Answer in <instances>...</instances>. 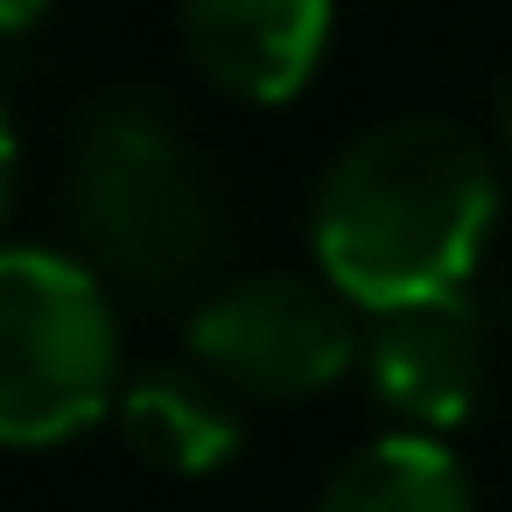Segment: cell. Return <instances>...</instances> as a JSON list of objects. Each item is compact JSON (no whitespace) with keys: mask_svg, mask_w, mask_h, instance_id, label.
Returning <instances> with one entry per match:
<instances>
[{"mask_svg":"<svg viewBox=\"0 0 512 512\" xmlns=\"http://www.w3.org/2000/svg\"><path fill=\"white\" fill-rule=\"evenodd\" d=\"M498 218L484 148L449 120H393L337 155L316 190V267L323 281L386 316L428 295H463Z\"/></svg>","mask_w":512,"mask_h":512,"instance_id":"obj_1","label":"cell"},{"mask_svg":"<svg viewBox=\"0 0 512 512\" xmlns=\"http://www.w3.org/2000/svg\"><path fill=\"white\" fill-rule=\"evenodd\" d=\"M71 225L92 253V274L134 295H190L218 267V197L155 113H99L71 148Z\"/></svg>","mask_w":512,"mask_h":512,"instance_id":"obj_2","label":"cell"},{"mask_svg":"<svg viewBox=\"0 0 512 512\" xmlns=\"http://www.w3.org/2000/svg\"><path fill=\"white\" fill-rule=\"evenodd\" d=\"M113 302L85 260L0 246V442L50 449L113 400Z\"/></svg>","mask_w":512,"mask_h":512,"instance_id":"obj_3","label":"cell"},{"mask_svg":"<svg viewBox=\"0 0 512 512\" xmlns=\"http://www.w3.org/2000/svg\"><path fill=\"white\" fill-rule=\"evenodd\" d=\"M190 344L211 379H225L232 393H260V400L323 393L330 379L351 372V358H365V337L351 330L344 295L295 281V274L232 281L225 295L197 302Z\"/></svg>","mask_w":512,"mask_h":512,"instance_id":"obj_4","label":"cell"},{"mask_svg":"<svg viewBox=\"0 0 512 512\" xmlns=\"http://www.w3.org/2000/svg\"><path fill=\"white\" fill-rule=\"evenodd\" d=\"M365 372L379 400L414 428H449L484 386V323L463 295H428L386 309L365 337Z\"/></svg>","mask_w":512,"mask_h":512,"instance_id":"obj_5","label":"cell"},{"mask_svg":"<svg viewBox=\"0 0 512 512\" xmlns=\"http://www.w3.org/2000/svg\"><path fill=\"white\" fill-rule=\"evenodd\" d=\"M183 43L232 99L281 106L323 64L330 0H183Z\"/></svg>","mask_w":512,"mask_h":512,"instance_id":"obj_6","label":"cell"},{"mask_svg":"<svg viewBox=\"0 0 512 512\" xmlns=\"http://www.w3.org/2000/svg\"><path fill=\"white\" fill-rule=\"evenodd\" d=\"M120 435L134 442L141 463L176 470V477H204L218 463L239 456V407L232 386L211 372H148L120 393Z\"/></svg>","mask_w":512,"mask_h":512,"instance_id":"obj_7","label":"cell"},{"mask_svg":"<svg viewBox=\"0 0 512 512\" xmlns=\"http://www.w3.org/2000/svg\"><path fill=\"white\" fill-rule=\"evenodd\" d=\"M316 512H470V477L442 442L386 435L330 477Z\"/></svg>","mask_w":512,"mask_h":512,"instance_id":"obj_8","label":"cell"},{"mask_svg":"<svg viewBox=\"0 0 512 512\" xmlns=\"http://www.w3.org/2000/svg\"><path fill=\"white\" fill-rule=\"evenodd\" d=\"M50 15V0H0V36H29Z\"/></svg>","mask_w":512,"mask_h":512,"instance_id":"obj_9","label":"cell"},{"mask_svg":"<svg viewBox=\"0 0 512 512\" xmlns=\"http://www.w3.org/2000/svg\"><path fill=\"white\" fill-rule=\"evenodd\" d=\"M8 183H15V127H8V106H0V204H8Z\"/></svg>","mask_w":512,"mask_h":512,"instance_id":"obj_10","label":"cell"},{"mask_svg":"<svg viewBox=\"0 0 512 512\" xmlns=\"http://www.w3.org/2000/svg\"><path fill=\"white\" fill-rule=\"evenodd\" d=\"M498 127H505V141H512V92H505V120H498Z\"/></svg>","mask_w":512,"mask_h":512,"instance_id":"obj_11","label":"cell"}]
</instances>
